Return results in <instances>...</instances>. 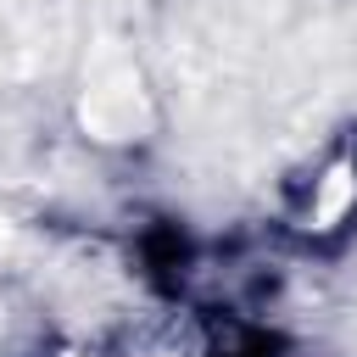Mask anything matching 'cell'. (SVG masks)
Here are the masks:
<instances>
[{
    "mask_svg": "<svg viewBox=\"0 0 357 357\" xmlns=\"http://www.w3.org/2000/svg\"><path fill=\"white\" fill-rule=\"evenodd\" d=\"M351 201H357V173H351L346 162H335V167L318 178V190H312V229H335V223L351 212Z\"/></svg>",
    "mask_w": 357,
    "mask_h": 357,
    "instance_id": "obj_2",
    "label": "cell"
},
{
    "mask_svg": "<svg viewBox=\"0 0 357 357\" xmlns=\"http://www.w3.org/2000/svg\"><path fill=\"white\" fill-rule=\"evenodd\" d=\"M84 123L100 139H134L145 128V89H139V78L128 67H117L112 78H100L84 95Z\"/></svg>",
    "mask_w": 357,
    "mask_h": 357,
    "instance_id": "obj_1",
    "label": "cell"
}]
</instances>
